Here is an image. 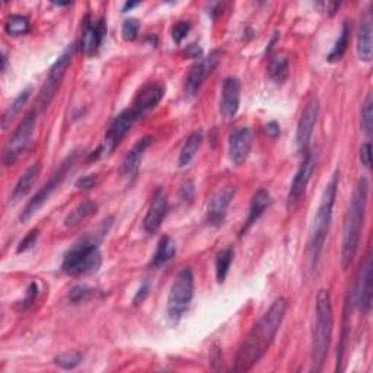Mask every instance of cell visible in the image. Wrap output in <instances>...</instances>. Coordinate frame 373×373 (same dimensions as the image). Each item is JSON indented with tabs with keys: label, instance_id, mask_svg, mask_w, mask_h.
Wrapping results in <instances>:
<instances>
[{
	"label": "cell",
	"instance_id": "7dc6e473",
	"mask_svg": "<svg viewBox=\"0 0 373 373\" xmlns=\"http://www.w3.org/2000/svg\"><path fill=\"white\" fill-rule=\"evenodd\" d=\"M2 62H3V66H2V70L5 71V70H6V64H8V57H6V53H5V51L2 53Z\"/></svg>",
	"mask_w": 373,
	"mask_h": 373
},
{
	"label": "cell",
	"instance_id": "d6986e66",
	"mask_svg": "<svg viewBox=\"0 0 373 373\" xmlns=\"http://www.w3.org/2000/svg\"><path fill=\"white\" fill-rule=\"evenodd\" d=\"M168 213V196L164 189H157L150 200L146 216L143 219V227L148 234H155L161 227Z\"/></svg>",
	"mask_w": 373,
	"mask_h": 373
},
{
	"label": "cell",
	"instance_id": "e0dca14e",
	"mask_svg": "<svg viewBox=\"0 0 373 373\" xmlns=\"http://www.w3.org/2000/svg\"><path fill=\"white\" fill-rule=\"evenodd\" d=\"M241 105V82L238 78H226L222 86L219 112L225 120H234Z\"/></svg>",
	"mask_w": 373,
	"mask_h": 373
},
{
	"label": "cell",
	"instance_id": "836d02e7",
	"mask_svg": "<svg viewBox=\"0 0 373 373\" xmlns=\"http://www.w3.org/2000/svg\"><path fill=\"white\" fill-rule=\"evenodd\" d=\"M82 358H83V356L79 352H67V353H62V354L57 356L54 358V363L57 366H60L62 369L70 370V369L78 367L82 363Z\"/></svg>",
	"mask_w": 373,
	"mask_h": 373
},
{
	"label": "cell",
	"instance_id": "2e32d148",
	"mask_svg": "<svg viewBox=\"0 0 373 373\" xmlns=\"http://www.w3.org/2000/svg\"><path fill=\"white\" fill-rule=\"evenodd\" d=\"M229 159L236 166L245 164L252 148V132L250 127H239L229 136Z\"/></svg>",
	"mask_w": 373,
	"mask_h": 373
},
{
	"label": "cell",
	"instance_id": "5b68a950",
	"mask_svg": "<svg viewBox=\"0 0 373 373\" xmlns=\"http://www.w3.org/2000/svg\"><path fill=\"white\" fill-rule=\"evenodd\" d=\"M103 266V254L94 241L82 239L71 247L64 255L62 264L63 272L67 276H89L94 275Z\"/></svg>",
	"mask_w": 373,
	"mask_h": 373
},
{
	"label": "cell",
	"instance_id": "ac0fdd59",
	"mask_svg": "<svg viewBox=\"0 0 373 373\" xmlns=\"http://www.w3.org/2000/svg\"><path fill=\"white\" fill-rule=\"evenodd\" d=\"M234 197H235V189L231 185H227L220 189L210 198V202L207 205V213H206V219L209 225L218 227L225 222L227 207L232 203Z\"/></svg>",
	"mask_w": 373,
	"mask_h": 373
},
{
	"label": "cell",
	"instance_id": "7bdbcfd3",
	"mask_svg": "<svg viewBox=\"0 0 373 373\" xmlns=\"http://www.w3.org/2000/svg\"><path fill=\"white\" fill-rule=\"evenodd\" d=\"M149 290H150L149 284H148V283H143V284L140 286V289L137 290L135 299H133V305L137 306V305H141L143 302H145V299H146L148 295H149Z\"/></svg>",
	"mask_w": 373,
	"mask_h": 373
},
{
	"label": "cell",
	"instance_id": "4fadbf2b",
	"mask_svg": "<svg viewBox=\"0 0 373 373\" xmlns=\"http://www.w3.org/2000/svg\"><path fill=\"white\" fill-rule=\"evenodd\" d=\"M107 35V19L105 17H101L98 19H91V17H86L83 21V30L79 47L83 54L92 55L95 54L99 47L103 46V42Z\"/></svg>",
	"mask_w": 373,
	"mask_h": 373
},
{
	"label": "cell",
	"instance_id": "5bb4252c",
	"mask_svg": "<svg viewBox=\"0 0 373 373\" xmlns=\"http://www.w3.org/2000/svg\"><path fill=\"white\" fill-rule=\"evenodd\" d=\"M318 116H320V101L317 98H313L305 107L302 116H300V120L297 123L296 145L297 149L302 153L309 150V143L313 135V128L317 125Z\"/></svg>",
	"mask_w": 373,
	"mask_h": 373
},
{
	"label": "cell",
	"instance_id": "3957f363",
	"mask_svg": "<svg viewBox=\"0 0 373 373\" xmlns=\"http://www.w3.org/2000/svg\"><path fill=\"white\" fill-rule=\"evenodd\" d=\"M338 181H340V171L337 169L334 175L325 185V190L321 197V203L318 206L317 214H315L313 222L311 225L309 231V241H308V260L311 263V268H317L320 258L324 250V243L328 236L329 226L333 220V211L338 191Z\"/></svg>",
	"mask_w": 373,
	"mask_h": 373
},
{
	"label": "cell",
	"instance_id": "b9f144b4",
	"mask_svg": "<svg viewBox=\"0 0 373 373\" xmlns=\"http://www.w3.org/2000/svg\"><path fill=\"white\" fill-rule=\"evenodd\" d=\"M358 156H361L362 164H363L367 169H370V165H372V145H370L369 141L363 143L362 148H361V150H358Z\"/></svg>",
	"mask_w": 373,
	"mask_h": 373
},
{
	"label": "cell",
	"instance_id": "ab89813d",
	"mask_svg": "<svg viewBox=\"0 0 373 373\" xmlns=\"http://www.w3.org/2000/svg\"><path fill=\"white\" fill-rule=\"evenodd\" d=\"M194 193H196V189H194V182L193 181H185L182 185H181V190H180V197L184 203H193L194 200Z\"/></svg>",
	"mask_w": 373,
	"mask_h": 373
},
{
	"label": "cell",
	"instance_id": "f6af8a7d",
	"mask_svg": "<svg viewBox=\"0 0 373 373\" xmlns=\"http://www.w3.org/2000/svg\"><path fill=\"white\" fill-rule=\"evenodd\" d=\"M185 53H186V55H189V57H193V59H198V57L203 54L202 49H200L198 46H190V47H186Z\"/></svg>",
	"mask_w": 373,
	"mask_h": 373
},
{
	"label": "cell",
	"instance_id": "6da1fadb",
	"mask_svg": "<svg viewBox=\"0 0 373 373\" xmlns=\"http://www.w3.org/2000/svg\"><path fill=\"white\" fill-rule=\"evenodd\" d=\"M286 311H288V300L279 297L258 320L238 350L234 363L235 372H248L261 361L279 333Z\"/></svg>",
	"mask_w": 373,
	"mask_h": 373
},
{
	"label": "cell",
	"instance_id": "e575fe53",
	"mask_svg": "<svg viewBox=\"0 0 373 373\" xmlns=\"http://www.w3.org/2000/svg\"><path fill=\"white\" fill-rule=\"evenodd\" d=\"M96 290L89 288V286H86V284H78L75 286L73 289L70 290L69 293V300L71 304H82V302H86V300L91 299L92 296H95Z\"/></svg>",
	"mask_w": 373,
	"mask_h": 373
},
{
	"label": "cell",
	"instance_id": "ffe728a7",
	"mask_svg": "<svg viewBox=\"0 0 373 373\" xmlns=\"http://www.w3.org/2000/svg\"><path fill=\"white\" fill-rule=\"evenodd\" d=\"M153 141H155V137L150 135L143 136L140 140L136 141V145L130 149V152H128L123 159V164H121L123 178L132 180L137 175L139 168L143 161V156H145L146 150L153 145Z\"/></svg>",
	"mask_w": 373,
	"mask_h": 373
},
{
	"label": "cell",
	"instance_id": "8d00e7d4",
	"mask_svg": "<svg viewBox=\"0 0 373 373\" xmlns=\"http://www.w3.org/2000/svg\"><path fill=\"white\" fill-rule=\"evenodd\" d=\"M139 30H140V22L137 19H125L123 22V28H121V34H123V38L127 40V41H133L136 40L137 34H139Z\"/></svg>",
	"mask_w": 373,
	"mask_h": 373
},
{
	"label": "cell",
	"instance_id": "f546056e",
	"mask_svg": "<svg viewBox=\"0 0 373 373\" xmlns=\"http://www.w3.org/2000/svg\"><path fill=\"white\" fill-rule=\"evenodd\" d=\"M31 92L33 89L31 88H26L24 89L13 101L9 104V107L6 108L5 114H3V119H2V127L3 130H6V128L9 127V124L12 123V120L15 119L18 114L21 112V110L24 108V105L28 103V99H30L31 96Z\"/></svg>",
	"mask_w": 373,
	"mask_h": 373
},
{
	"label": "cell",
	"instance_id": "1f68e13d",
	"mask_svg": "<svg viewBox=\"0 0 373 373\" xmlns=\"http://www.w3.org/2000/svg\"><path fill=\"white\" fill-rule=\"evenodd\" d=\"M235 257V250L232 247H227L222 250L216 257V279L219 283H223L231 270L232 261Z\"/></svg>",
	"mask_w": 373,
	"mask_h": 373
},
{
	"label": "cell",
	"instance_id": "ee69618b",
	"mask_svg": "<svg viewBox=\"0 0 373 373\" xmlns=\"http://www.w3.org/2000/svg\"><path fill=\"white\" fill-rule=\"evenodd\" d=\"M266 135L271 139H276L280 136V125L277 121H270L267 125H266Z\"/></svg>",
	"mask_w": 373,
	"mask_h": 373
},
{
	"label": "cell",
	"instance_id": "d590c367",
	"mask_svg": "<svg viewBox=\"0 0 373 373\" xmlns=\"http://www.w3.org/2000/svg\"><path fill=\"white\" fill-rule=\"evenodd\" d=\"M40 293V288H38V283L37 281H31L30 286H28V289H26V295L22 300H19L17 308L19 311H26V309H30L34 304H35V299Z\"/></svg>",
	"mask_w": 373,
	"mask_h": 373
},
{
	"label": "cell",
	"instance_id": "60d3db41",
	"mask_svg": "<svg viewBox=\"0 0 373 373\" xmlns=\"http://www.w3.org/2000/svg\"><path fill=\"white\" fill-rule=\"evenodd\" d=\"M99 184V177L98 175H85L76 181V189L78 190H92Z\"/></svg>",
	"mask_w": 373,
	"mask_h": 373
},
{
	"label": "cell",
	"instance_id": "9c48e42d",
	"mask_svg": "<svg viewBox=\"0 0 373 373\" xmlns=\"http://www.w3.org/2000/svg\"><path fill=\"white\" fill-rule=\"evenodd\" d=\"M73 54H75V44H70L66 47V50L59 55V59H57L54 64L51 66L49 78L44 86H42L40 98H38V105L41 108L49 107V104L51 103V99L54 98L57 89H59V86L71 63V59H73Z\"/></svg>",
	"mask_w": 373,
	"mask_h": 373
},
{
	"label": "cell",
	"instance_id": "30bf717a",
	"mask_svg": "<svg viewBox=\"0 0 373 373\" xmlns=\"http://www.w3.org/2000/svg\"><path fill=\"white\" fill-rule=\"evenodd\" d=\"M139 119L141 117L133 108H127L123 112H120L119 116L111 121L108 130L105 133L104 143L101 146L103 153H111L114 149H116L123 141V139L130 133V130Z\"/></svg>",
	"mask_w": 373,
	"mask_h": 373
},
{
	"label": "cell",
	"instance_id": "4316f807",
	"mask_svg": "<svg viewBox=\"0 0 373 373\" xmlns=\"http://www.w3.org/2000/svg\"><path fill=\"white\" fill-rule=\"evenodd\" d=\"M98 211V205L91 202V200H85L75 210H71V213L64 219V226L66 227H75L85 222L86 219H89L91 216Z\"/></svg>",
	"mask_w": 373,
	"mask_h": 373
},
{
	"label": "cell",
	"instance_id": "bcb514c9",
	"mask_svg": "<svg viewBox=\"0 0 373 373\" xmlns=\"http://www.w3.org/2000/svg\"><path fill=\"white\" fill-rule=\"evenodd\" d=\"M137 5H140V3H125V5H124V8H123V12L130 10V9H133L135 6H137Z\"/></svg>",
	"mask_w": 373,
	"mask_h": 373
},
{
	"label": "cell",
	"instance_id": "484cf974",
	"mask_svg": "<svg viewBox=\"0 0 373 373\" xmlns=\"http://www.w3.org/2000/svg\"><path fill=\"white\" fill-rule=\"evenodd\" d=\"M203 140H205V137H203L202 132H193L189 137H186V140L184 141V145L181 148L180 157H178V166L180 168L189 166L193 162L197 152L203 145Z\"/></svg>",
	"mask_w": 373,
	"mask_h": 373
},
{
	"label": "cell",
	"instance_id": "277c9868",
	"mask_svg": "<svg viewBox=\"0 0 373 373\" xmlns=\"http://www.w3.org/2000/svg\"><path fill=\"white\" fill-rule=\"evenodd\" d=\"M334 327V315L331 296L325 289H321L317 295V305H315V324L312 329V347H311V363L312 370L320 372L324 367L327 356L331 346Z\"/></svg>",
	"mask_w": 373,
	"mask_h": 373
},
{
	"label": "cell",
	"instance_id": "9a60e30c",
	"mask_svg": "<svg viewBox=\"0 0 373 373\" xmlns=\"http://www.w3.org/2000/svg\"><path fill=\"white\" fill-rule=\"evenodd\" d=\"M354 304L362 312L367 313L372 308V257L370 252L365 257L354 288Z\"/></svg>",
	"mask_w": 373,
	"mask_h": 373
},
{
	"label": "cell",
	"instance_id": "7402d4cb",
	"mask_svg": "<svg viewBox=\"0 0 373 373\" xmlns=\"http://www.w3.org/2000/svg\"><path fill=\"white\" fill-rule=\"evenodd\" d=\"M270 205H271V196L267 190L261 189L252 196L251 205H250V214H248L245 225H243L242 227L241 235H245V232L250 231V227L263 216V213L270 207Z\"/></svg>",
	"mask_w": 373,
	"mask_h": 373
},
{
	"label": "cell",
	"instance_id": "83f0119b",
	"mask_svg": "<svg viewBox=\"0 0 373 373\" xmlns=\"http://www.w3.org/2000/svg\"><path fill=\"white\" fill-rule=\"evenodd\" d=\"M350 35H352V25L346 21L342 24V28H341V33L336 41V44L331 50V53L328 54L327 60L329 63H336V62H340L342 59V55L346 54L347 51V47H349V42H350Z\"/></svg>",
	"mask_w": 373,
	"mask_h": 373
},
{
	"label": "cell",
	"instance_id": "7c38bea8",
	"mask_svg": "<svg viewBox=\"0 0 373 373\" xmlns=\"http://www.w3.org/2000/svg\"><path fill=\"white\" fill-rule=\"evenodd\" d=\"M220 60V53L213 51L210 55L205 59L198 60L189 71L185 78V94L189 96H194L200 88H202L205 80L213 73V70L218 67Z\"/></svg>",
	"mask_w": 373,
	"mask_h": 373
},
{
	"label": "cell",
	"instance_id": "f1b7e54d",
	"mask_svg": "<svg viewBox=\"0 0 373 373\" xmlns=\"http://www.w3.org/2000/svg\"><path fill=\"white\" fill-rule=\"evenodd\" d=\"M290 73V66H289V59L286 55H276L275 59L270 62L268 66V76L275 83H284L288 80Z\"/></svg>",
	"mask_w": 373,
	"mask_h": 373
},
{
	"label": "cell",
	"instance_id": "74e56055",
	"mask_svg": "<svg viewBox=\"0 0 373 373\" xmlns=\"http://www.w3.org/2000/svg\"><path fill=\"white\" fill-rule=\"evenodd\" d=\"M190 30H191V24L189 21H180L178 24H175L174 28H172V38H174L177 44H181L184 38L189 35Z\"/></svg>",
	"mask_w": 373,
	"mask_h": 373
},
{
	"label": "cell",
	"instance_id": "8fae6325",
	"mask_svg": "<svg viewBox=\"0 0 373 373\" xmlns=\"http://www.w3.org/2000/svg\"><path fill=\"white\" fill-rule=\"evenodd\" d=\"M315 166H317V156H315L311 150L305 152V157L302 164H300L296 175L293 177L290 190L288 194V209L289 210H295L300 202H302L305 194H306V189L308 184L312 178V174L315 171Z\"/></svg>",
	"mask_w": 373,
	"mask_h": 373
},
{
	"label": "cell",
	"instance_id": "4dcf8cb0",
	"mask_svg": "<svg viewBox=\"0 0 373 373\" xmlns=\"http://www.w3.org/2000/svg\"><path fill=\"white\" fill-rule=\"evenodd\" d=\"M31 31L30 19L24 15H10L5 22V33L10 37L26 35Z\"/></svg>",
	"mask_w": 373,
	"mask_h": 373
},
{
	"label": "cell",
	"instance_id": "d6a6232c",
	"mask_svg": "<svg viewBox=\"0 0 373 373\" xmlns=\"http://www.w3.org/2000/svg\"><path fill=\"white\" fill-rule=\"evenodd\" d=\"M361 125H362L363 133L367 137H370L372 136V132H373V99H372V95L370 94L365 99L363 107H362Z\"/></svg>",
	"mask_w": 373,
	"mask_h": 373
},
{
	"label": "cell",
	"instance_id": "f35d334b",
	"mask_svg": "<svg viewBox=\"0 0 373 373\" xmlns=\"http://www.w3.org/2000/svg\"><path fill=\"white\" fill-rule=\"evenodd\" d=\"M38 236H40V231H38V229H33V231H31L30 234H28V235L19 242V245H18V248H17V252H18V254H22V252H25V251H28V250H31V248L35 245V242H37Z\"/></svg>",
	"mask_w": 373,
	"mask_h": 373
},
{
	"label": "cell",
	"instance_id": "ba28073f",
	"mask_svg": "<svg viewBox=\"0 0 373 373\" xmlns=\"http://www.w3.org/2000/svg\"><path fill=\"white\" fill-rule=\"evenodd\" d=\"M35 123H37V111L33 110L26 114L19 123V125L15 128V132H13V135L8 140L3 152V164L6 166L15 165L22 152L26 149L28 145H30Z\"/></svg>",
	"mask_w": 373,
	"mask_h": 373
},
{
	"label": "cell",
	"instance_id": "44dd1931",
	"mask_svg": "<svg viewBox=\"0 0 373 373\" xmlns=\"http://www.w3.org/2000/svg\"><path fill=\"white\" fill-rule=\"evenodd\" d=\"M165 96V88L157 82H149L139 91V94L135 98L133 110L139 114L140 117L145 116L146 112L153 110L157 104H159Z\"/></svg>",
	"mask_w": 373,
	"mask_h": 373
},
{
	"label": "cell",
	"instance_id": "603a6c76",
	"mask_svg": "<svg viewBox=\"0 0 373 373\" xmlns=\"http://www.w3.org/2000/svg\"><path fill=\"white\" fill-rule=\"evenodd\" d=\"M357 55L362 62L369 63L373 55V28L370 13H367L366 19L362 22L361 30L357 34Z\"/></svg>",
	"mask_w": 373,
	"mask_h": 373
},
{
	"label": "cell",
	"instance_id": "7a4b0ae2",
	"mask_svg": "<svg viewBox=\"0 0 373 373\" xmlns=\"http://www.w3.org/2000/svg\"><path fill=\"white\" fill-rule=\"evenodd\" d=\"M369 198V180L366 177L358 178L350 203L344 216L342 239H341V267L347 270L357 255L361 245L362 231L366 218V207Z\"/></svg>",
	"mask_w": 373,
	"mask_h": 373
},
{
	"label": "cell",
	"instance_id": "8992f818",
	"mask_svg": "<svg viewBox=\"0 0 373 373\" xmlns=\"http://www.w3.org/2000/svg\"><path fill=\"white\" fill-rule=\"evenodd\" d=\"M194 297V275L190 267H184L175 276L169 289L166 311L169 318L178 322L185 311L190 308Z\"/></svg>",
	"mask_w": 373,
	"mask_h": 373
},
{
	"label": "cell",
	"instance_id": "d4e9b609",
	"mask_svg": "<svg viewBox=\"0 0 373 373\" xmlns=\"http://www.w3.org/2000/svg\"><path fill=\"white\" fill-rule=\"evenodd\" d=\"M177 254V243L171 236H162L157 242L156 251L150 260L152 268H159L168 264Z\"/></svg>",
	"mask_w": 373,
	"mask_h": 373
},
{
	"label": "cell",
	"instance_id": "cb8c5ba5",
	"mask_svg": "<svg viewBox=\"0 0 373 373\" xmlns=\"http://www.w3.org/2000/svg\"><path fill=\"white\" fill-rule=\"evenodd\" d=\"M40 172H41V164H33L31 166H28L25 169L24 174L19 177L15 189H13L12 191V196H10L12 203L19 202V200H22L28 193L31 191V189L40 177Z\"/></svg>",
	"mask_w": 373,
	"mask_h": 373
},
{
	"label": "cell",
	"instance_id": "52a82bcc",
	"mask_svg": "<svg viewBox=\"0 0 373 373\" xmlns=\"http://www.w3.org/2000/svg\"><path fill=\"white\" fill-rule=\"evenodd\" d=\"M75 159H76V153L69 155L66 159L62 162L60 168L51 175V178L44 185H42L41 189L35 193V196L26 203V206L24 207L21 216H19V220L22 223L28 222L33 216H35V214L40 211V209L49 202V198L51 197V194L57 190V186L63 182V180L67 175V172L71 169V166H73Z\"/></svg>",
	"mask_w": 373,
	"mask_h": 373
}]
</instances>
